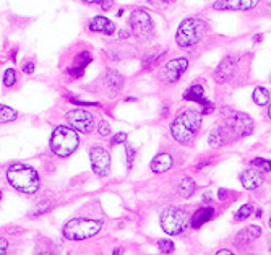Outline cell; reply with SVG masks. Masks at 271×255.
I'll return each mask as SVG.
<instances>
[{"instance_id":"obj_4","label":"cell","mask_w":271,"mask_h":255,"mask_svg":"<svg viewBox=\"0 0 271 255\" xmlns=\"http://www.w3.org/2000/svg\"><path fill=\"white\" fill-rule=\"evenodd\" d=\"M102 229V221L101 220H93V218H75L67 221L62 228V236L67 240H85L89 239L93 236H96L99 231Z\"/></svg>"},{"instance_id":"obj_33","label":"cell","mask_w":271,"mask_h":255,"mask_svg":"<svg viewBox=\"0 0 271 255\" xmlns=\"http://www.w3.org/2000/svg\"><path fill=\"white\" fill-rule=\"evenodd\" d=\"M127 138H128V135L125 134V132H117V134L111 138V145H114V146L116 145H125Z\"/></svg>"},{"instance_id":"obj_36","label":"cell","mask_w":271,"mask_h":255,"mask_svg":"<svg viewBox=\"0 0 271 255\" xmlns=\"http://www.w3.org/2000/svg\"><path fill=\"white\" fill-rule=\"evenodd\" d=\"M34 68H36L34 62H28V64L23 65V72H25V73H33V72H34Z\"/></svg>"},{"instance_id":"obj_48","label":"cell","mask_w":271,"mask_h":255,"mask_svg":"<svg viewBox=\"0 0 271 255\" xmlns=\"http://www.w3.org/2000/svg\"><path fill=\"white\" fill-rule=\"evenodd\" d=\"M36 255H54V254H51V252H37Z\"/></svg>"},{"instance_id":"obj_35","label":"cell","mask_w":271,"mask_h":255,"mask_svg":"<svg viewBox=\"0 0 271 255\" xmlns=\"http://www.w3.org/2000/svg\"><path fill=\"white\" fill-rule=\"evenodd\" d=\"M148 2L151 3V5H154V7L161 8V7H168L169 3L172 2V0H148Z\"/></svg>"},{"instance_id":"obj_41","label":"cell","mask_w":271,"mask_h":255,"mask_svg":"<svg viewBox=\"0 0 271 255\" xmlns=\"http://www.w3.org/2000/svg\"><path fill=\"white\" fill-rule=\"evenodd\" d=\"M218 197H220V198H226L227 197V190H224V188H220V190H218Z\"/></svg>"},{"instance_id":"obj_30","label":"cell","mask_w":271,"mask_h":255,"mask_svg":"<svg viewBox=\"0 0 271 255\" xmlns=\"http://www.w3.org/2000/svg\"><path fill=\"white\" fill-rule=\"evenodd\" d=\"M252 164H254L255 168H258L260 171H271V161L270 159L255 158V159H252Z\"/></svg>"},{"instance_id":"obj_28","label":"cell","mask_w":271,"mask_h":255,"mask_svg":"<svg viewBox=\"0 0 271 255\" xmlns=\"http://www.w3.org/2000/svg\"><path fill=\"white\" fill-rule=\"evenodd\" d=\"M17 83V73L13 68H7L5 73H3V85H5L7 88H12L13 85Z\"/></svg>"},{"instance_id":"obj_45","label":"cell","mask_w":271,"mask_h":255,"mask_svg":"<svg viewBox=\"0 0 271 255\" xmlns=\"http://www.w3.org/2000/svg\"><path fill=\"white\" fill-rule=\"evenodd\" d=\"M127 36H130V33H125V30H122V33H120V37H127Z\"/></svg>"},{"instance_id":"obj_12","label":"cell","mask_w":271,"mask_h":255,"mask_svg":"<svg viewBox=\"0 0 271 255\" xmlns=\"http://www.w3.org/2000/svg\"><path fill=\"white\" fill-rule=\"evenodd\" d=\"M184 98L187 99V101H193L197 102L203 107V114H211L213 109H215V106H213V102L210 99H206L205 96V89H203L202 85H193V86H190L187 91H185Z\"/></svg>"},{"instance_id":"obj_39","label":"cell","mask_w":271,"mask_h":255,"mask_svg":"<svg viewBox=\"0 0 271 255\" xmlns=\"http://www.w3.org/2000/svg\"><path fill=\"white\" fill-rule=\"evenodd\" d=\"M215 255H236V254L232 252V250H229V249H220Z\"/></svg>"},{"instance_id":"obj_50","label":"cell","mask_w":271,"mask_h":255,"mask_svg":"<svg viewBox=\"0 0 271 255\" xmlns=\"http://www.w3.org/2000/svg\"><path fill=\"white\" fill-rule=\"evenodd\" d=\"M268 224H270V228H271V218H270V221H268Z\"/></svg>"},{"instance_id":"obj_44","label":"cell","mask_w":271,"mask_h":255,"mask_svg":"<svg viewBox=\"0 0 271 255\" xmlns=\"http://www.w3.org/2000/svg\"><path fill=\"white\" fill-rule=\"evenodd\" d=\"M261 41V34H256L254 36V42H260Z\"/></svg>"},{"instance_id":"obj_1","label":"cell","mask_w":271,"mask_h":255,"mask_svg":"<svg viewBox=\"0 0 271 255\" xmlns=\"http://www.w3.org/2000/svg\"><path fill=\"white\" fill-rule=\"evenodd\" d=\"M8 184L23 193H36L41 187V177L34 168L23 163H13L7 169Z\"/></svg>"},{"instance_id":"obj_34","label":"cell","mask_w":271,"mask_h":255,"mask_svg":"<svg viewBox=\"0 0 271 255\" xmlns=\"http://www.w3.org/2000/svg\"><path fill=\"white\" fill-rule=\"evenodd\" d=\"M98 134L101 136H107L109 134H111V125H109L107 120H101L98 124Z\"/></svg>"},{"instance_id":"obj_29","label":"cell","mask_w":271,"mask_h":255,"mask_svg":"<svg viewBox=\"0 0 271 255\" xmlns=\"http://www.w3.org/2000/svg\"><path fill=\"white\" fill-rule=\"evenodd\" d=\"M158 247H159V250L163 254H170L174 250V242L170 239H159L158 240Z\"/></svg>"},{"instance_id":"obj_22","label":"cell","mask_w":271,"mask_h":255,"mask_svg":"<svg viewBox=\"0 0 271 255\" xmlns=\"http://www.w3.org/2000/svg\"><path fill=\"white\" fill-rule=\"evenodd\" d=\"M106 83H107V86L111 88V91L120 93L122 88H123V83H125V80H123L122 75L119 73V72H116V70L107 68V72H106Z\"/></svg>"},{"instance_id":"obj_42","label":"cell","mask_w":271,"mask_h":255,"mask_svg":"<svg viewBox=\"0 0 271 255\" xmlns=\"http://www.w3.org/2000/svg\"><path fill=\"white\" fill-rule=\"evenodd\" d=\"M112 255H123V249H122V247H117V249H114Z\"/></svg>"},{"instance_id":"obj_14","label":"cell","mask_w":271,"mask_h":255,"mask_svg":"<svg viewBox=\"0 0 271 255\" xmlns=\"http://www.w3.org/2000/svg\"><path fill=\"white\" fill-rule=\"evenodd\" d=\"M263 171H260L258 168H249L240 174V182L244 186L245 190H255L261 186L263 182Z\"/></svg>"},{"instance_id":"obj_11","label":"cell","mask_w":271,"mask_h":255,"mask_svg":"<svg viewBox=\"0 0 271 255\" xmlns=\"http://www.w3.org/2000/svg\"><path fill=\"white\" fill-rule=\"evenodd\" d=\"M188 68V60L185 57H177L169 60L163 68V78L168 83H174L185 73V70Z\"/></svg>"},{"instance_id":"obj_25","label":"cell","mask_w":271,"mask_h":255,"mask_svg":"<svg viewBox=\"0 0 271 255\" xmlns=\"http://www.w3.org/2000/svg\"><path fill=\"white\" fill-rule=\"evenodd\" d=\"M18 117V112L15 109H12L10 106L0 104V124H8V122H13Z\"/></svg>"},{"instance_id":"obj_16","label":"cell","mask_w":271,"mask_h":255,"mask_svg":"<svg viewBox=\"0 0 271 255\" xmlns=\"http://www.w3.org/2000/svg\"><path fill=\"white\" fill-rule=\"evenodd\" d=\"M261 236V228L256 224H250L244 228L242 231H239L236 236V244L237 245H249L252 242H255Z\"/></svg>"},{"instance_id":"obj_32","label":"cell","mask_w":271,"mask_h":255,"mask_svg":"<svg viewBox=\"0 0 271 255\" xmlns=\"http://www.w3.org/2000/svg\"><path fill=\"white\" fill-rule=\"evenodd\" d=\"M125 154H127V166H128V169H132L133 161H135L136 151H135V148H133V146H130L128 143H125Z\"/></svg>"},{"instance_id":"obj_19","label":"cell","mask_w":271,"mask_h":255,"mask_svg":"<svg viewBox=\"0 0 271 255\" xmlns=\"http://www.w3.org/2000/svg\"><path fill=\"white\" fill-rule=\"evenodd\" d=\"M174 164V159L169 153H159L158 156H154V159L151 161V171L154 174H163L166 171H169Z\"/></svg>"},{"instance_id":"obj_43","label":"cell","mask_w":271,"mask_h":255,"mask_svg":"<svg viewBox=\"0 0 271 255\" xmlns=\"http://www.w3.org/2000/svg\"><path fill=\"white\" fill-rule=\"evenodd\" d=\"M85 3H102L104 0H82Z\"/></svg>"},{"instance_id":"obj_6","label":"cell","mask_w":271,"mask_h":255,"mask_svg":"<svg viewBox=\"0 0 271 255\" xmlns=\"http://www.w3.org/2000/svg\"><path fill=\"white\" fill-rule=\"evenodd\" d=\"M190 226V215L177 206H169L161 213V228L169 236L184 234Z\"/></svg>"},{"instance_id":"obj_2","label":"cell","mask_w":271,"mask_h":255,"mask_svg":"<svg viewBox=\"0 0 271 255\" xmlns=\"http://www.w3.org/2000/svg\"><path fill=\"white\" fill-rule=\"evenodd\" d=\"M200 125H202V114L193 109H188L174 119L172 125H170V134L177 143L190 145L197 136Z\"/></svg>"},{"instance_id":"obj_40","label":"cell","mask_w":271,"mask_h":255,"mask_svg":"<svg viewBox=\"0 0 271 255\" xmlns=\"http://www.w3.org/2000/svg\"><path fill=\"white\" fill-rule=\"evenodd\" d=\"M111 5H112V2H111V0H104L102 3H99V7L104 8V10H109V8H111Z\"/></svg>"},{"instance_id":"obj_51","label":"cell","mask_w":271,"mask_h":255,"mask_svg":"<svg viewBox=\"0 0 271 255\" xmlns=\"http://www.w3.org/2000/svg\"><path fill=\"white\" fill-rule=\"evenodd\" d=\"M0 200H2V190H0Z\"/></svg>"},{"instance_id":"obj_21","label":"cell","mask_w":271,"mask_h":255,"mask_svg":"<svg viewBox=\"0 0 271 255\" xmlns=\"http://www.w3.org/2000/svg\"><path fill=\"white\" fill-rule=\"evenodd\" d=\"M227 141H229V136H227L224 125L215 127V129L210 132V135H208V143H210V146H213V148H220V146L226 145Z\"/></svg>"},{"instance_id":"obj_3","label":"cell","mask_w":271,"mask_h":255,"mask_svg":"<svg viewBox=\"0 0 271 255\" xmlns=\"http://www.w3.org/2000/svg\"><path fill=\"white\" fill-rule=\"evenodd\" d=\"M51 150L55 156L59 158H68L77 151L80 145L78 134L70 127L59 125L51 135Z\"/></svg>"},{"instance_id":"obj_13","label":"cell","mask_w":271,"mask_h":255,"mask_svg":"<svg viewBox=\"0 0 271 255\" xmlns=\"http://www.w3.org/2000/svg\"><path fill=\"white\" fill-rule=\"evenodd\" d=\"M260 0H216L215 10H250L258 5Z\"/></svg>"},{"instance_id":"obj_10","label":"cell","mask_w":271,"mask_h":255,"mask_svg":"<svg viewBox=\"0 0 271 255\" xmlns=\"http://www.w3.org/2000/svg\"><path fill=\"white\" fill-rule=\"evenodd\" d=\"M89 161H91L93 172L99 177H106L111 171V154L102 146H93L89 150Z\"/></svg>"},{"instance_id":"obj_27","label":"cell","mask_w":271,"mask_h":255,"mask_svg":"<svg viewBox=\"0 0 271 255\" xmlns=\"http://www.w3.org/2000/svg\"><path fill=\"white\" fill-rule=\"evenodd\" d=\"M252 211H254V205H252V203H244V205L236 211L234 218H236V221H244L252 215Z\"/></svg>"},{"instance_id":"obj_15","label":"cell","mask_w":271,"mask_h":255,"mask_svg":"<svg viewBox=\"0 0 271 255\" xmlns=\"http://www.w3.org/2000/svg\"><path fill=\"white\" fill-rule=\"evenodd\" d=\"M234 72H236V60L232 57H226L224 60H221L220 65H218V68L215 72V78H216V82L226 83L232 78Z\"/></svg>"},{"instance_id":"obj_47","label":"cell","mask_w":271,"mask_h":255,"mask_svg":"<svg viewBox=\"0 0 271 255\" xmlns=\"http://www.w3.org/2000/svg\"><path fill=\"white\" fill-rule=\"evenodd\" d=\"M255 215H256V216H258V218H260V216H261V215H263V211H261V210L258 208V210H256V211H255Z\"/></svg>"},{"instance_id":"obj_5","label":"cell","mask_w":271,"mask_h":255,"mask_svg":"<svg viewBox=\"0 0 271 255\" xmlns=\"http://www.w3.org/2000/svg\"><path fill=\"white\" fill-rule=\"evenodd\" d=\"M206 33V25L200 18H187L179 25L177 33H175V42L179 47H192L202 41V37Z\"/></svg>"},{"instance_id":"obj_23","label":"cell","mask_w":271,"mask_h":255,"mask_svg":"<svg viewBox=\"0 0 271 255\" xmlns=\"http://www.w3.org/2000/svg\"><path fill=\"white\" fill-rule=\"evenodd\" d=\"M195 181L192 177H184L182 181L179 182V195L182 198H190L195 193Z\"/></svg>"},{"instance_id":"obj_8","label":"cell","mask_w":271,"mask_h":255,"mask_svg":"<svg viewBox=\"0 0 271 255\" xmlns=\"http://www.w3.org/2000/svg\"><path fill=\"white\" fill-rule=\"evenodd\" d=\"M130 28L138 41H150L154 36L153 18L146 10H133L130 13Z\"/></svg>"},{"instance_id":"obj_31","label":"cell","mask_w":271,"mask_h":255,"mask_svg":"<svg viewBox=\"0 0 271 255\" xmlns=\"http://www.w3.org/2000/svg\"><path fill=\"white\" fill-rule=\"evenodd\" d=\"M164 52H159V54H151V55H146V57L143 59V68L145 70H150L151 67H153V65L158 62L159 60V57L161 55H163Z\"/></svg>"},{"instance_id":"obj_26","label":"cell","mask_w":271,"mask_h":255,"mask_svg":"<svg viewBox=\"0 0 271 255\" xmlns=\"http://www.w3.org/2000/svg\"><path fill=\"white\" fill-rule=\"evenodd\" d=\"M51 210H52V203L47 202V200H42L30 211V216H31V218H36V216L44 215V213H47V211H51Z\"/></svg>"},{"instance_id":"obj_46","label":"cell","mask_w":271,"mask_h":255,"mask_svg":"<svg viewBox=\"0 0 271 255\" xmlns=\"http://www.w3.org/2000/svg\"><path fill=\"white\" fill-rule=\"evenodd\" d=\"M166 114H169V107L168 106L163 107V116H166Z\"/></svg>"},{"instance_id":"obj_49","label":"cell","mask_w":271,"mask_h":255,"mask_svg":"<svg viewBox=\"0 0 271 255\" xmlns=\"http://www.w3.org/2000/svg\"><path fill=\"white\" fill-rule=\"evenodd\" d=\"M268 117L271 119V104H270V107H268Z\"/></svg>"},{"instance_id":"obj_17","label":"cell","mask_w":271,"mask_h":255,"mask_svg":"<svg viewBox=\"0 0 271 255\" xmlns=\"http://www.w3.org/2000/svg\"><path fill=\"white\" fill-rule=\"evenodd\" d=\"M89 30L94 33H102L106 36H112L116 33V25L106 17H94L91 23H89Z\"/></svg>"},{"instance_id":"obj_9","label":"cell","mask_w":271,"mask_h":255,"mask_svg":"<svg viewBox=\"0 0 271 255\" xmlns=\"http://www.w3.org/2000/svg\"><path fill=\"white\" fill-rule=\"evenodd\" d=\"M65 120L68 124L70 129H73L75 132H80V134H89L93 132L94 127V117L91 112L85 111V109H72L65 114Z\"/></svg>"},{"instance_id":"obj_7","label":"cell","mask_w":271,"mask_h":255,"mask_svg":"<svg viewBox=\"0 0 271 255\" xmlns=\"http://www.w3.org/2000/svg\"><path fill=\"white\" fill-rule=\"evenodd\" d=\"M224 114H227V122L224 124V129L227 132V136H229V141L244 138V136L252 134L254 120L250 119V116L232 109H224Z\"/></svg>"},{"instance_id":"obj_37","label":"cell","mask_w":271,"mask_h":255,"mask_svg":"<svg viewBox=\"0 0 271 255\" xmlns=\"http://www.w3.org/2000/svg\"><path fill=\"white\" fill-rule=\"evenodd\" d=\"M70 101H72L73 104H80V106H98V102H85V101H80V99H73V98H70Z\"/></svg>"},{"instance_id":"obj_20","label":"cell","mask_w":271,"mask_h":255,"mask_svg":"<svg viewBox=\"0 0 271 255\" xmlns=\"http://www.w3.org/2000/svg\"><path fill=\"white\" fill-rule=\"evenodd\" d=\"M91 60H93L91 54L85 51V52H82V54H80L78 57H77V62H75L73 67L68 68V75H72L73 78H80V77L83 75L85 68H86L88 65L91 64Z\"/></svg>"},{"instance_id":"obj_18","label":"cell","mask_w":271,"mask_h":255,"mask_svg":"<svg viewBox=\"0 0 271 255\" xmlns=\"http://www.w3.org/2000/svg\"><path fill=\"white\" fill-rule=\"evenodd\" d=\"M213 215H215V210H213L211 206H202V208H198L192 216H190V226L195 229L202 228L205 223L211 221Z\"/></svg>"},{"instance_id":"obj_38","label":"cell","mask_w":271,"mask_h":255,"mask_svg":"<svg viewBox=\"0 0 271 255\" xmlns=\"http://www.w3.org/2000/svg\"><path fill=\"white\" fill-rule=\"evenodd\" d=\"M7 249H8V244L5 239H0V255H7Z\"/></svg>"},{"instance_id":"obj_24","label":"cell","mask_w":271,"mask_h":255,"mask_svg":"<svg viewBox=\"0 0 271 255\" xmlns=\"http://www.w3.org/2000/svg\"><path fill=\"white\" fill-rule=\"evenodd\" d=\"M252 98H254V102L258 106H266L270 101V93L268 89L263 88V86H258L254 89V94H252Z\"/></svg>"}]
</instances>
